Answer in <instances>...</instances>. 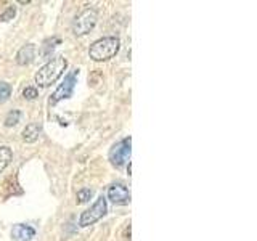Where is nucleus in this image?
Segmentation results:
<instances>
[{
    "label": "nucleus",
    "instance_id": "obj_16",
    "mask_svg": "<svg viewBox=\"0 0 257 241\" xmlns=\"http://www.w3.org/2000/svg\"><path fill=\"white\" fill-rule=\"evenodd\" d=\"M12 15H15V8H10L5 15H2V20L4 21H8V16H12Z\"/></svg>",
    "mask_w": 257,
    "mask_h": 241
},
{
    "label": "nucleus",
    "instance_id": "obj_14",
    "mask_svg": "<svg viewBox=\"0 0 257 241\" xmlns=\"http://www.w3.org/2000/svg\"><path fill=\"white\" fill-rule=\"evenodd\" d=\"M23 96H24V98H28V100H34V98H37V96H39L37 88H34V87H26V88L23 90Z\"/></svg>",
    "mask_w": 257,
    "mask_h": 241
},
{
    "label": "nucleus",
    "instance_id": "obj_6",
    "mask_svg": "<svg viewBox=\"0 0 257 241\" xmlns=\"http://www.w3.org/2000/svg\"><path fill=\"white\" fill-rule=\"evenodd\" d=\"M77 74H79V71H72L66 77H64L63 84L56 88L55 93L52 95L50 104H56L58 101L66 100V98H69V96H72V92H74V87L77 84Z\"/></svg>",
    "mask_w": 257,
    "mask_h": 241
},
{
    "label": "nucleus",
    "instance_id": "obj_10",
    "mask_svg": "<svg viewBox=\"0 0 257 241\" xmlns=\"http://www.w3.org/2000/svg\"><path fill=\"white\" fill-rule=\"evenodd\" d=\"M40 134H42V127H40V124L31 123L23 131V140L26 143H34L36 140H39Z\"/></svg>",
    "mask_w": 257,
    "mask_h": 241
},
{
    "label": "nucleus",
    "instance_id": "obj_8",
    "mask_svg": "<svg viewBox=\"0 0 257 241\" xmlns=\"http://www.w3.org/2000/svg\"><path fill=\"white\" fill-rule=\"evenodd\" d=\"M36 235V230L31 227V225H24L18 223L12 228V238L15 241H31Z\"/></svg>",
    "mask_w": 257,
    "mask_h": 241
},
{
    "label": "nucleus",
    "instance_id": "obj_1",
    "mask_svg": "<svg viewBox=\"0 0 257 241\" xmlns=\"http://www.w3.org/2000/svg\"><path fill=\"white\" fill-rule=\"evenodd\" d=\"M68 68V61L63 56H56L52 61H48L47 64H44L42 68L37 71L36 74V82L40 87H48L52 85L53 82H56L61 76L64 69Z\"/></svg>",
    "mask_w": 257,
    "mask_h": 241
},
{
    "label": "nucleus",
    "instance_id": "obj_7",
    "mask_svg": "<svg viewBox=\"0 0 257 241\" xmlns=\"http://www.w3.org/2000/svg\"><path fill=\"white\" fill-rule=\"evenodd\" d=\"M108 198L114 204L125 206L131 203V191H128L127 187L122 183H112L108 188Z\"/></svg>",
    "mask_w": 257,
    "mask_h": 241
},
{
    "label": "nucleus",
    "instance_id": "obj_15",
    "mask_svg": "<svg viewBox=\"0 0 257 241\" xmlns=\"http://www.w3.org/2000/svg\"><path fill=\"white\" fill-rule=\"evenodd\" d=\"M90 196H92V190H88V188L80 190V191L77 193V199H79V203H85V201L90 199Z\"/></svg>",
    "mask_w": 257,
    "mask_h": 241
},
{
    "label": "nucleus",
    "instance_id": "obj_5",
    "mask_svg": "<svg viewBox=\"0 0 257 241\" xmlns=\"http://www.w3.org/2000/svg\"><path fill=\"white\" fill-rule=\"evenodd\" d=\"M131 143H132L131 137H125V139L117 142L116 145H112V148L109 151V161L112 163V166L122 167L127 163L128 158H131Z\"/></svg>",
    "mask_w": 257,
    "mask_h": 241
},
{
    "label": "nucleus",
    "instance_id": "obj_2",
    "mask_svg": "<svg viewBox=\"0 0 257 241\" xmlns=\"http://www.w3.org/2000/svg\"><path fill=\"white\" fill-rule=\"evenodd\" d=\"M120 47V40L117 37H103L95 40V42L88 48V56L93 61H106L112 58Z\"/></svg>",
    "mask_w": 257,
    "mask_h": 241
},
{
    "label": "nucleus",
    "instance_id": "obj_4",
    "mask_svg": "<svg viewBox=\"0 0 257 241\" xmlns=\"http://www.w3.org/2000/svg\"><path fill=\"white\" fill-rule=\"evenodd\" d=\"M96 20H98V15H96V12L93 10V8H85V10L74 20V24H72V32H74L76 36L87 34V32H90L95 28Z\"/></svg>",
    "mask_w": 257,
    "mask_h": 241
},
{
    "label": "nucleus",
    "instance_id": "obj_9",
    "mask_svg": "<svg viewBox=\"0 0 257 241\" xmlns=\"http://www.w3.org/2000/svg\"><path fill=\"white\" fill-rule=\"evenodd\" d=\"M36 56V47L32 44H28L20 48V52L16 53V63L24 66V64H29Z\"/></svg>",
    "mask_w": 257,
    "mask_h": 241
},
{
    "label": "nucleus",
    "instance_id": "obj_3",
    "mask_svg": "<svg viewBox=\"0 0 257 241\" xmlns=\"http://www.w3.org/2000/svg\"><path fill=\"white\" fill-rule=\"evenodd\" d=\"M106 211H108L106 198L98 196L92 207H88L87 211H84L82 214H80L79 225H80V227H88V225H93L95 222H98L101 217H104Z\"/></svg>",
    "mask_w": 257,
    "mask_h": 241
},
{
    "label": "nucleus",
    "instance_id": "obj_11",
    "mask_svg": "<svg viewBox=\"0 0 257 241\" xmlns=\"http://www.w3.org/2000/svg\"><path fill=\"white\" fill-rule=\"evenodd\" d=\"M13 159V151L8 147H0V172L5 171V167L10 164Z\"/></svg>",
    "mask_w": 257,
    "mask_h": 241
},
{
    "label": "nucleus",
    "instance_id": "obj_12",
    "mask_svg": "<svg viewBox=\"0 0 257 241\" xmlns=\"http://www.w3.org/2000/svg\"><path fill=\"white\" fill-rule=\"evenodd\" d=\"M20 117H21V112L18 111V109H13V111H10L7 114V117H5V126L7 127H13V126H16L20 123Z\"/></svg>",
    "mask_w": 257,
    "mask_h": 241
},
{
    "label": "nucleus",
    "instance_id": "obj_13",
    "mask_svg": "<svg viewBox=\"0 0 257 241\" xmlns=\"http://www.w3.org/2000/svg\"><path fill=\"white\" fill-rule=\"evenodd\" d=\"M12 95V87L7 82H0V104L5 103Z\"/></svg>",
    "mask_w": 257,
    "mask_h": 241
}]
</instances>
